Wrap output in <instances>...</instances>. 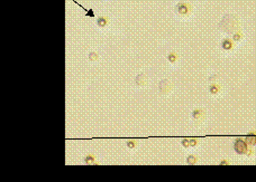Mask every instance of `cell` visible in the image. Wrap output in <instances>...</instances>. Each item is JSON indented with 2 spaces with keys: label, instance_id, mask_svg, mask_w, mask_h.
Wrapping results in <instances>:
<instances>
[{
  "label": "cell",
  "instance_id": "6",
  "mask_svg": "<svg viewBox=\"0 0 256 182\" xmlns=\"http://www.w3.org/2000/svg\"><path fill=\"white\" fill-rule=\"evenodd\" d=\"M232 47V45H231V41H229V40H224L222 41V48L224 49H230Z\"/></svg>",
  "mask_w": 256,
  "mask_h": 182
},
{
  "label": "cell",
  "instance_id": "11",
  "mask_svg": "<svg viewBox=\"0 0 256 182\" xmlns=\"http://www.w3.org/2000/svg\"><path fill=\"white\" fill-rule=\"evenodd\" d=\"M210 92H211L212 94H216V93L218 92V86H217V85H211V86H210Z\"/></svg>",
  "mask_w": 256,
  "mask_h": 182
},
{
  "label": "cell",
  "instance_id": "3",
  "mask_svg": "<svg viewBox=\"0 0 256 182\" xmlns=\"http://www.w3.org/2000/svg\"><path fill=\"white\" fill-rule=\"evenodd\" d=\"M83 161H84V163L85 164H95L97 162V159H95V156L93 154H87V155L84 156V159H83Z\"/></svg>",
  "mask_w": 256,
  "mask_h": 182
},
{
  "label": "cell",
  "instance_id": "5",
  "mask_svg": "<svg viewBox=\"0 0 256 182\" xmlns=\"http://www.w3.org/2000/svg\"><path fill=\"white\" fill-rule=\"evenodd\" d=\"M97 24L99 27H106L107 26V19L105 17H100V18H98Z\"/></svg>",
  "mask_w": 256,
  "mask_h": 182
},
{
  "label": "cell",
  "instance_id": "12",
  "mask_svg": "<svg viewBox=\"0 0 256 182\" xmlns=\"http://www.w3.org/2000/svg\"><path fill=\"white\" fill-rule=\"evenodd\" d=\"M202 113H201V111H199V110H196L194 112H193V117L194 118H198V117H200V115H201Z\"/></svg>",
  "mask_w": 256,
  "mask_h": 182
},
{
  "label": "cell",
  "instance_id": "10",
  "mask_svg": "<svg viewBox=\"0 0 256 182\" xmlns=\"http://www.w3.org/2000/svg\"><path fill=\"white\" fill-rule=\"evenodd\" d=\"M169 60H170L171 63H174L175 60H176V56H175V54H170V55H169Z\"/></svg>",
  "mask_w": 256,
  "mask_h": 182
},
{
  "label": "cell",
  "instance_id": "9",
  "mask_svg": "<svg viewBox=\"0 0 256 182\" xmlns=\"http://www.w3.org/2000/svg\"><path fill=\"white\" fill-rule=\"evenodd\" d=\"M196 160H197V159H196V157H194V156H189L188 157V163L189 164H194V163H196Z\"/></svg>",
  "mask_w": 256,
  "mask_h": 182
},
{
  "label": "cell",
  "instance_id": "1",
  "mask_svg": "<svg viewBox=\"0 0 256 182\" xmlns=\"http://www.w3.org/2000/svg\"><path fill=\"white\" fill-rule=\"evenodd\" d=\"M234 149H235V151L238 153V154H245V153H247V150H248V147H247V143L242 140V139H237L236 141H235V143H234Z\"/></svg>",
  "mask_w": 256,
  "mask_h": 182
},
{
  "label": "cell",
  "instance_id": "8",
  "mask_svg": "<svg viewBox=\"0 0 256 182\" xmlns=\"http://www.w3.org/2000/svg\"><path fill=\"white\" fill-rule=\"evenodd\" d=\"M127 147L130 149V150L135 149V147H136V142H135V141H128V142H127Z\"/></svg>",
  "mask_w": 256,
  "mask_h": 182
},
{
  "label": "cell",
  "instance_id": "7",
  "mask_svg": "<svg viewBox=\"0 0 256 182\" xmlns=\"http://www.w3.org/2000/svg\"><path fill=\"white\" fill-rule=\"evenodd\" d=\"M97 58H98L97 52H90V55H89V59H90L91 62H95V60H97Z\"/></svg>",
  "mask_w": 256,
  "mask_h": 182
},
{
  "label": "cell",
  "instance_id": "14",
  "mask_svg": "<svg viewBox=\"0 0 256 182\" xmlns=\"http://www.w3.org/2000/svg\"><path fill=\"white\" fill-rule=\"evenodd\" d=\"M197 144V140H191L190 141V145H192V146H194Z\"/></svg>",
  "mask_w": 256,
  "mask_h": 182
},
{
  "label": "cell",
  "instance_id": "4",
  "mask_svg": "<svg viewBox=\"0 0 256 182\" xmlns=\"http://www.w3.org/2000/svg\"><path fill=\"white\" fill-rule=\"evenodd\" d=\"M245 142L247 145H255L256 144V135H247L245 137Z\"/></svg>",
  "mask_w": 256,
  "mask_h": 182
},
{
  "label": "cell",
  "instance_id": "13",
  "mask_svg": "<svg viewBox=\"0 0 256 182\" xmlns=\"http://www.w3.org/2000/svg\"><path fill=\"white\" fill-rule=\"evenodd\" d=\"M182 145H183L184 147H188L189 145H190V141H189L188 139H184V140L182 141Z\"/></svg>",
  "mask_w": 256,
  "mask_h": 182
},
{
  "label": "cell",
  "instance_id": "2",
  "mask_svg": "<svg viewBox=\"0 0 256 182\" xmlns=\"http://www.w3.org/2000/svg\"><path fill=\"white\" fill-rule=\"evenodd\" d=\"M176 10L177 13H181V15H187L189 11V6L184 2H180L177 6H176Z\"/></svg>",
  "mask_w": 256,
  "mask_h": 182
}]
</instances>
